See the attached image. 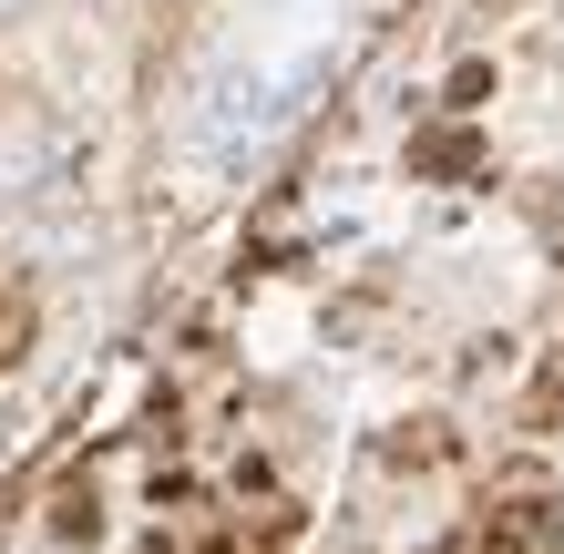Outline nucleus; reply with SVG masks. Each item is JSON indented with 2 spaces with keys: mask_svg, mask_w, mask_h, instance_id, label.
<instances>
[{
  "mask_svg": "<svg viewBox=\"0 0 564 554\" xmlns=\"http://www.w3.org/2000/svg\"><path fill=\"white\" fill-rule=\"evenodd\" d=\"M11 11H21V0H0V21H11Z\"/></svg>",
  "mask_w": 564,
  "mask_h": 554,
  "instance_id": "3",
  "label": "nucleus"
},
{
  "mask_svg": "<svg viewBox=\"0 0 564 554\" xmlns=\"http://www.w3.org/2000/svg\"><path fill=\"white\" fill-rule=\"evenodd\" d=\"M62 175H73V134L42 104H11L0 113V195H62Z\"/></svg>",
  "mask_w": 564,
  "mask_h": 554,
  "instance_id": "2",
  "label": "nucleus"
},
{
  "mask_svg": "<svg viewBox=\"0 0 564 554\" xmlns=\"http://www.w3.org/2000/svg\"><path fill=\"white\" fill-rule=\"evenodd\" d=\"M257 134H268V83H257L247 62H216L206 93H195V154H206V165H237Z\"/></svg>",
  "mask_w": 564,
  "mask_h": 554,
  "instance_id": "1",
  "label": "nucleus"
}]
</instances>
